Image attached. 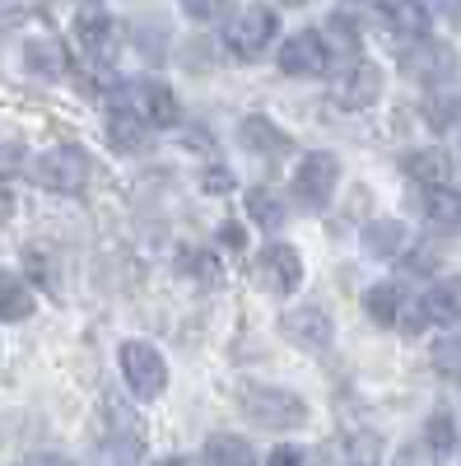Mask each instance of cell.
Masks as SVG:
<instances>
[{"instance_id": "obj_2", "label": "cell", "mask_w": 461, "mask_h": 466, "mask_svg": "<svg viewBox=\"0 0 461 466\" xmlns=\"http://www.w3.org/2000/svg\"><path fill=\"white\" fill-rule=\"evenodd\" d=\"M276 28H280L276 10H266V5H247L234 24L224 28V47L234 52L238 61H256V56H266V47L276 43Z\"/></svg>"}, {"instance_id": "obj_21", "label": "cell", "mask_w": 461, "mask_h": 466, "mask_svg": "<svg viewBox=\"0 0 461 466\" xmlns=\"http://www.w3.org/2000/svg\"><path fill=\"white\" fill-rule=\"evenodd\" d=\"M364 308H368V318H373L377 327H396V322H401L406 299H401V289H396V285H373V289L364 294Z\"/></svg>"}, {"instance_id": "obj_28", "label": "cell", "mask_w": 461, "mask_h": 466, "mask_svg": "<svg viewBox=\"0 0 461 466\" xmlns=\"http://www.w3.org/2000/svg\"><path fill=\"white\" fill-rule=\"evenodd\" d=\"M28 66L37 70V75H61V47L56 43H28Z\"/></svg>"}, {"instance_id": "obj_35", "label": "cell", "mask_w": 461, "mask_h": 466, "mask_svg": "<svg viewBox=\"0 0 461 466\" xmlns=\"http://www.w3.org/2000/svg\"><path fill=\"white\" fill-rule=\"evenodd\" d=\"M154 466H186L182 457H168V461H154Z\"/></svg>"}, {"instance_id": "obj_9", "label": "cell", "mask_w": 461, "mask_h": 466, "mask_svg": "<svg viewBox=\"0 0 461 466\" xmlns=\"http://www.w3.org/2000/svg\"><path fill=\"white\" fill-rule=\"evenodd\" d=\"M256 276H261V285L271 294H294L298 280H303V257L289 243H271L261 252V261H256Z\"/></svg>"}, {"instance_id": "obj_22", "label": "cell", "mask_w": 461, "mask_h": 466, "mask_svg": "<svg viewBox=\"0 0 461 466\" xmlns=\"http://www.w3.org/2000/svg\"><path fill=\"white\" fill-rule=\"evenodd\" d=\"M406 248V228L396 219H377L364 228V252L368 257H396Z\"/></svg>"}, {"instance_id": "obj_6", "label": "cell", "mask_w": 461, "mask_h": 466, "mask_svg": "<svg viewBox=\"0 0 461 466\" xmlns=\"http://www.w3.org/2000/svg\"><path fill=\"white\" fill-rule=\"evenodd\" d=\"M280 70L294 75V80H317V75L331 70V52H326V37L317 28H303L294 33L289 43L280 47Z\"/></svg>"}, {"instance_id": "obj_7", "label": "cell", "mask_w": 461, "mask_h": 466, "mask_svg": "<svg viewBox=\"0 0 461 466\" xmlns=\"http://www.w3.org/2000/svg\"><path fill=\"white\" fill-rule=\"evenodd\" d=\"M377 94H382V66L355 56L350 66L340 70V80H336V89H331V103L345 107V112H359V107H373Z\"/></svg>"}, {"instance_id": "obj_36", "label": "cell", "mask_w": 461, "mask_h": 466, "mask_svg": "<svg viewBox=\"0 0 461 466\" xmlns=\"http://www.w3.org/2000/svg\"><path fill=\"white\" fill-rule=\"evenodd\" d=\"M285 5H303V0H285Z\"/></svg>"}, {"instance_id": "obj_27", "label": "cell", "mask_w": 461, "mask_h": 466, "mask_svg": "<svg viewBox=\"0 0 461 466\" xmlns=\"http://www.w3.org/2000/svg\"><path fill=\"white\" fill-rule=\"evenodd\" d=\"M326 28H331V37H336V47H345V52H350V56H359V24L350 19V15H331L326 19Z\"/></svg>"}, {"instance_id": "obj_31", "label": "cell", "mask_w": 461, "mask_h": 466, "mask_svg": "<svg viewBox=\"0 0 461 466\" xmlns=\"http://www.w3.org/2000/svg\"><path fill=\"white\" fill-rule=\"evenodd\" d=\"M205 191H234V173L210 168V173H205Z\"/></svg>"}, {"instance_id": "obj_25", "label": "cell", "mask_w": 461, "mask_h": 466, "mask_svg": "<svg viewBox=\"0 0 461 466\" xmlns=\"http://www.w3.org/2000/svg\"><path fill=\"white\" fill-rule=\"evenodd\" d=\"M177 270H182V276L205 280V285H215V280H219V261H215V252H201V248L182 252V257H177Z\"/></svg>"}, {"instance_id": "obj_17", "label": "cell", "mask_w": 461, "mask_h": 466, "mask_svg": "<svg viewBox=\"0 0 461 466\" xmlns=\"http://www.w3.org/2000/svg\"><path fill=\"white\" fill-rule=\"evenodd\" d=\"M201 461H205V466H256V452H252V443L238 439V434H215V439L205 443Z\"/></svg>"}, {"instance_id": "obj_33", "label": "cell", "mask_w": 461, "mask_h": 466, "mask_svg": "<svg viewBox=\"0 0 461 466\" xmlns=\"http://www.w3.org/2000/svg\"><path fill=\"white\" fill-rule=\"evenodd\" d=\"M219 243L224 248H243V228L238 224H219Z\"/></svg>"}, {"instance_id": "obj_26", "label": "cell", "mask_w": 461, "mask_h": 466, "mask_svg": "<svg viewBox=\"0 0 461 466\" xmlns=\"http://www.w3.org/2000/svg\"><path fill=\"white\" fill-rule=\"evenodd\" d=\"M345 457H350V466H377L382 461V439L377 434H350V443H345Z\"/></svg>"}, {"instance_id": "obj_8", "label": "cell", "mask_w": 461, "mask_h": 466, "mask_svg": "<svg viewBox=\"0 0 461 466\" xmlns=\"http://www.w3.org/2000/svg\"><path fill=\"white\" fill-rule=\"evenodd\" d=\"M126 98H135V103H126V107H135L149 127H177V122H182L177 94H173L168 85H159V80H135V85H126Z\"/></svg>"}, {"instance_id": "obj_23", "label": "cell", "mask_w": 461, "mask_h": 466, "mask_svg": "<svg viewBox=\"0 0 461 466\" xmlns=\"http://www.w3.org/2000/svg\"><path fill=\"white\" fill-rule=\"evenodd\" d=\"M247 215L261 224V228H280L289 215H285V201L276 197V191L271 187H252L247 191Z\"/></svg>"}, {"instance_id": "obj_24", "label": "cell", "mask_w": 461, "mask_h": 466, "mask_svg": "<svg viewBox=\"0 0 461 466\" xmlns=\"http://www.w3.org/2000/svg\"><path fill=\"white\" fill-rule=\"evenodd\" d=\"M425 443H429L434 457H447V452L456 448V424H452L447 410H434V415H429V424H425Z\"/></svg>"}, {"instance_id": "obj_13", "label": "cell", "mask_w": 461, "mask_h": 466, "mask_svg": "<svg viewBox=\"0 0 461 466\" xmlns=\"http://www.w3.org/2000/svg\"><path fill=\"white\" fill-rule=\"evenodd\" d=\"M280 327L303 350H326L331 345V318H326V308H294V313L280 318Z\"/></svg>"}, {"instance_id": "obj_16", "label": "cell", "mask_w": 461, "mask_h": 466, "mask_svg": "<svg viewBox=\"0 0 461 466\" xmlns=\"http://www.w3.org/2000/svg\"><path fill=\"white\" fill-rule=\"evenodd\" d=\"M145 131H149V122L135 112V107H126V103H117L107 112V140H112V149H122V154H135L140 145H145Z\"/></svg>"}, {"instance_id": "obj_30", "label": "cell", "mask_w": 461, "mask_h": 466, "mask_svg": "<svg viewBox=\"0 0 461 466\" xmlns=\"http://www.w3.org/2000/svg\"><path fill=\"white\" fill-rule=\"evenodd\" d=\"M434 364H438L443 373H461V340H438Z\"/></svg>"}, {"instance_id": "obj_32", "label": "cell", "mask_w": 461, "mask_h": 466, "mask_svg": "<svg viewBox=\"0 0 461 466\" xmlns=\"http://www.w3.org/2000/svg\"><path fill=\"white\" fill-rule=\"evenodd\" d=\"M266 466H303V452L298 448H276Z\"/></svg>"}, {"instance_id": "obj_1", "label": "cell", "mask_w": 461, "mask_h": 466, "mask_svg": "<svg viewBox=\"0 0 461 466\" xmlns=\"http://www.w3.org/2000/svg\"><path fill=\"white\" fill-rule=\"evenodd\" d=\"M238 406L252 424H261V430H298V424L307 420V406L298 392H289V387H266V382H243L238 387Z\"/></svg>"}, {"instance_id": "obj_14", "label": "cell", "mask_w": 461, "mask_h": 466, "mask_svg": "<svg viewBox=\"0 0 461 466\" xmlns=\"http://www.w3.org/2000/svg\"><path fill=\"white\" fill-rule=\"evenodd\" d=\"M238 140H243V149L266 154V159H280V154H289V149H294V140L271 122V116H247V122L238 127Z\"/></svg>"}, {"instance_id": "obj_12", "label": "cell", "mask_w": 461, "mask_h": 466, "mask_svg": "<svg viewBox=\"0 0 461 466\" xmlns=\"http://www.w3.org/2000/svg\"><path fill=\"white\" fill-rule=\"evenodd\" d=\"M75 37H80V47L94 61H112V52H117V24H112V15H103V10L75 15Z\"/></svg>"}, {"instance_id": "obj_37", "label": "cell", "mask_w": 461, "mask_h": 466, "mask_svg": "<svg viewBox=\"0 0 461 466\" xmlns=\"http://www.w3.org/2000/svg\"><path fill=\"white\" fill-rule=\"evenodd\" d=\"M37 466H52V461H37Z\"/></svg>"}, {"instance_id": "obj_5", "label": "cell", "mask_w": 461, "mask_h": 466, "mask_svg": "<svg viewBox=\"0 0 461 466\" xmlns=\"http://www.w3.org/2000/svg\"><path fill=\"white\" fill-rule=\"evenodd\" d=\"M33 182H43L47 191H85V182H89L85 149H75V145L47 149L43 159L33 164Z\"/></svg>"}, {"instance_id": "obj_11", "label": "cell", "mask_w": 461, "mask_h": 466, "mask_svg": "<svg viewBox=\"0 0 461 466\" xmlns=\"http://www.w3.org/2000/svg\"><path fill=\"white\" fill-rule=\"evenodd\" d=\"M406 70L415 75V80H425V85L452 80V75H456V52L447 43H429V37H419V47L406 56Z\"/></svg>"}, {"instance_id": "obj_29", "label": "cell", "mask_w": 461, "mask_h": 466, "mask_svg": "<svg viewBox=\"0 0 461 466\" xmlns=\"http://www.w3.org/2000/svg\"><path fill=\"white\" fill-rule=\"evenodd\" d=\"M228 10V0H182V15L186 19H196V24H210Z\"/></svg>"}, {"instance_id": "obj_15", "label": "cell", "mask_w": 461, "mask_h": 466, "mask_svg": "<svg viewBox=\"0 0 461 466\" xmlns=\"http://www.w3.org/2000/svg\"><path fill=\"white\" fill-rule=\"evenodd\" d=\"M382 24H387L392 33H406V37H425L429 33V10H425V0H382L377 5Z\"/></svg>"}, {"instance_id": "obj_3", "label": "cell", "mask_w": 461, "mask_h": 466, "mask_svg": "<svg viewBox=\"0 0 461 466\" xmlns=\"http://www.w3.org/2000/svg\"><path fill=\"white\" fill-rule=\"evenodd\" d=\"M340 182V159L336 154H303V164L294 173V201L303 210H326L331 206V191Z\"/></svg>"}, {"instance_id": "obj_34", "label": "cell", "mask_w": 461, "mask_h": 466, "mask_svg": "<svg viewBox=\"0 0 461 466\" xmlns=\"http://www.w3.org/2000/svg\"><path fill=\"white\" fill-rule=\"evenodd\" d=\"M434 261H438V252H429V248H425V257H406L401 266H406V270H410V276H415V270H429Z\"/></svg>"}, {"instance_id": "obj_10", "label": "cell", "mask_w": 461, "mask_h": 466, "mask_svg": "<svg viewBox=\"0 0 461 466\" xmlns=\"http://www.w3.org/2000/svg\"><path fill=\"white\" fill-rule=\"evenodd\" d=\"M415 308H419V322H438V327L461 322V276L429 285L425 294L415 299Z\"/></svg>"}, {"instance_id": "obj_18", "label": "cell", "mask_w": 461, "mask_h": 466, "mask_svg": "<svg viewBox=\"0 0 461 466\" xmlns=\"http://www.w3.org/2000/svg\"><path fill=\"white\" fill-rule=\"evenodd\" d=\"M406 173L429 191V187L452 182V159H447L443 149H419V154H410V159H406Z\"/></svg>"}, {"instance_id": "obj_20", "label": "cell", "mask_w": 461, "mask_h": 466, "mask_svg": "<svg viewBox=\"0 0 461 466\" xmlns=\"http://www.w3.org/2000/svg\"><path fill=\"white\" fill-rule=\"evenodd\" d=\"M425 210H429V219H434V224L456 228V224H461V187H456V182L429 187V191H425Z\"/></svg>"}, {"instance_id": "obj_4", "label": "cell", "mask_w": 461, "mask_h": 466, "mask_svg": "<svg viewBox=\"0 0 461 466\" xmlns=\"http://www.w3.org/2000/svg\"><path fill=\"white\" fill-rule=\"evenodd\" d=\"M122 373H126V387H131L140 401L164 397V387H168V364H164V355H159L154 345H145V340H126V345H122Z\"/></svg>"}, {"instance_id": "obj_19", "label": "cell", "mask_w": 461, "mask_h": 466, "mask_svg": "<svg viewBox=\"0 0 461 466\" xmlns=\"http://www.w3.org/2000/svg\"><path fill=\"white\" fill-rule=\"evenodd\" d=\"M28 313H33V289L10 270H0V322H24Z\"/></svg>"}]
</instances>
